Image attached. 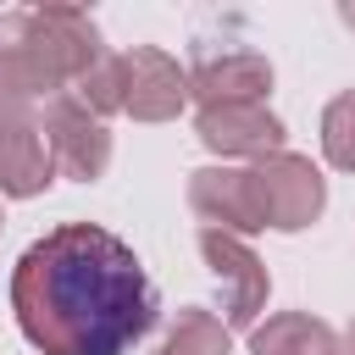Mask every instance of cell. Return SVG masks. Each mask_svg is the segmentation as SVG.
<instances>
[{
	"label": "cell",
	"mask_w": 355,
	"mask_h": 355,
	"mask_svg": "<svg viewBox=\"0 0 355 355\" xmlns=\"http://www.w3.org/2000/svg\"><path fill=\"white\" fill-rule=\"evenodd\" d=\"M250 183H255L261 222L277 227V233H300V227H311L327 211V178L316 172L311 155L277 150V155H266V161L250 166Z\"/></svg>",
	"instance_id": "3"
},
{
	"label": "cell",
	"mask_w": 355,
	"mask_h": 355,
	"mask_svg": "<svg viewBox=\"0 0 355 355\" xmlns=\"http://www.w3.org/2000/svg\"><path fill=\"white\" fill-rule=\"evenodd\" d=\"M0 227H6V216H0Z\"/></svg>",
	"instance_id": "18"
},
{
	"label": "cell",
	"mask_w": 355,
	"mask_h": 355,
	"mask_svg": "<svg viewBox=\"0 0 355 355\" xmlns=\"http://www.w3.org/2000/svg\"><path fill=\"white\" fill-rule=\"evenodd\" d=\"M155 355H233V333L222 316L200 311V305H183L166 327V338L155 344Z\"/></svg>",
	"instance_id": "12"
},
{
	"label": "cell",
	"mask_w": 355,
	"mask_h": 355,
	"mask_svg": "<svg viewBox=\"0 0 355 355\" xmlns=\"http://www.w3.org/2000/svg\"><path fill=\"white\" fill-rule=\"evenodd\" d=\"M338 17H344V28H355V0H344V6H338Z\"/></svg>",
	"instance_id": "17"
},
{
	"label": "cell",
	"mask_w": 355,
	"mask_h": 355,
	"mask_svg": "<svg viewBox=\"0 0 355 355\" xmlns=\"http://www.w3.org/2000/svg\"><path fill=\"white\" fill-rule=\"evenodd\" d=\"M194 139L222 161H250L255 166V161L283 150L288 128L266 105H200L194 111Z\"/></svg>",
	"instance_id": "7"
},
{
	"label": "cell",
	"mask_w": 355,
	"mask_h": 355,
	"mask_svg": "<svg viewBox=\"0 0 355 355\" xmlns=\"http://www.w3.org/2000/svg\"><path fill=\"white\" fill-rule=\"evenodd\" d=\"M189 211L216 227V233H233V239H250L261 233V205H255V183H250V166H200L189 172Z\"/></svg>",
	"instance_id": "8"
},
{
	"label": "cell",
	"mask_w": 355,
	"mask_h": 355,
	"mask_svg": "<svg viewBox=\"0 0 355 355\" xmlns=\"http://www.w3.org/2000/svg\"><path fill=\"white\" fill-rule=\"evenodd\" d=\"M122 61V111L133 122H172L189 105V72L161 44H133Z\"/></svg>",
	"instance_id": "6"
},
{
	"label": "cell",
	"mask_w": 355,
	"mask_h": 355,
	"mask_svg": "<svg viewBox=\"0 0 355 355\" xmlns=\"http://www.w3.org/2000/svg\"><path fill=\"white\" fill-rule=\"evenodd\" d=\"M11 316L39 355H128L161 316V294L100 222H55L11 266Z\"/></svg>",
	"instance_id": "1"
},
{
	"label": "cell",
	"mask_w": 355,
	"mask_h": 355,
	"mask_svg": "<svg viewBox=\"0 0 355 355\" xmlns=\"http://www.w3.org/2000/svg\"><path fill=\"white\" fill-rule=\"evenodd\" d=\"M322 155L338 172H355V89L327 100V111H322Z\"/></svg>",
	"instance_id": "13"
},
{
	"label": "cell",
	"mask_w": 355,
	"mask_h": 355,
	"mask_svg": "<svg viewBox=\"0 0 355 355\" xmlns=\"http://www.w3.org/2000/svg\"><path fill=\"white\" fill-rule=\"evenodd\" d=\"M39 133H44V150H50V161H55L61 178H72V183H100L105 178V166H111V133H105V122L78 94L44 100Z\"/></svg>",
	"instance_id": "4"
},
{
	"label": "cell",
	"mask_w": 355,
	"mask_h": 355,
	"mask_svg": "<svg viewBox=\"0 0 355 355\" xmlns=\"http://www.w3.org/2000/svg\"><path fill=\"white\" fill-rule=\"evenodd\" d=\"M17 122H33V116H28V100L0 83V128H17Z\"/></svg>",
	"instance_id": "15"
},
{
	"label": "cell",
	"mask_w": 355,
	"mask_h": 355,
	"mask_svg": "<svg viewBox=\"0 0 355 355\" xmlns=\"http://www.w3.org/2000/svg\"><path fill=\"white\" fill-rule=\"evenodd\" d=\"M72 89H78V100L105 122L111 111H122V61H116V55H100V61H94Z\"/></svg>",
	"instance_id": "14"
},
{
	"label": "cell",
	"mask_w": 355,
	"mask_h": 355,
	"mask_svg": "<svg viewBox=\"0 0 355 355\" xmlns=\"http://www.w3.org/2000/svg\"><path fill=\"white\" fill-rule=\"evenodd\" d=\"M55 183V161L44 150L39 122H17L0 128V194L6 200H33Z\"/></svg>",
	"instance_id": "10"
},
{
	"label": "cell",
	"mask_w": 355,
	"mask_h": 355,
	"mask_svg": "<svg viewBox=\"0 0 355 355\" xmlns=\"http://www.w3.org/2000/svg\"><path fill=\"white\" fill-rule=\"evenodd\" d=\"M105 55L100 22L78 6H28L0 11V83L28 105L39 94H67Z\"/></svg>",
	"instance_id": "2"
},
{
	"label": "cell",
	"mask_w": 355,
	"mask_h": 355,
	"mask_svg": "<svg viewBox=\"0 0 355 355\" xmlns=\"http://www.w3.org/2000/svg\"><path fill=\"white\" fill-rule=\"evenodd\" d=\"M250 355H338V333L311 311H277L250 327Z\"/></svg>",
	"instance_id": "11"
},
{
	"label": "cell",
	"mask_w": 355,
	"mask_h": 355,
	"mask_svg": "<svg viewBox=\"0 0 355 355\" xmlns=\"http://www.w3.org/2000/svg\"><path fill=\"white\" fill-rule=\"evenodd\" d=\"M338 355H355V322L344 327V338H338Z\"/></svg>",
	"instance_id": "16"
},
{
	"label": "cell",
	"mask_w": 355,
	"mask_h": 355,
	"mask_svg": "<svg viewBox=\"0 0 355 355\" xmlns=\"http://www.w3.org/2000/svg\"><path fill=\"white\" fill-rule=\"evenodd\" d=\"M272 61L261 50H200L189 72V100L200 105H266Z\"/></svg>",
	"instance_id": "9"
},
{
	"label": "cell",
	"mask_w": 355,
	"mask_h": 355,
	"mask_svg": "<svg viewBox=\"0 0 355 355\" xmlns=\"http://www.w3.org/2000/svg\"><path fill=\"white\" fill-rule=\"evenodd\" d=\"M200 261L211 266V283L222 288V322H227V333L233 327H255V316L266 311L272 277H266V261L250 250V239L200 227Z\"/></svg>",
	"instance_id": "5"
}]
</instances>
